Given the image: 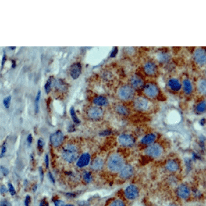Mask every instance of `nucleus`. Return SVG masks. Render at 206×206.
Here are the masks:
<instances>
[{
	"mask_svg": "<svg viewBox=\"0 0 206 206\" xmlns=\"http://www.w3.org/2000/svg\"><path fill=\"white\" fill-rule=\"evenodd\" d=\"M108 169L113 172H118L124 167V160L119 154L115 153L111 155L108 161Z\"/></svg>",
	"mask_w": 206,
	"mask_h": 206,
	"instance_id": "1",
	"label": "nucleus"
},
{
	"mask_svg": "<svg viewBox=\"0 0 206 206\" xmlns=\"http://www.w3.org/2000/svg\"><path fill=\"white\" fill-rule=\"evenodd\" d=\"M193 60L197 66L200 68L206 67V48H195L193 52Z\"/></svg>",
	"mask_w": 206,
	"mask_h": 206,
	"instance_id": "2",
	"label": "nucleus"
},
{
	"mask_svg": "<svg viewBox=\"0 0 206 206\" xmlns=\"http://www.w3.org/2000/svg\"><path fill=\"white\" fill-rule=\"evenodd\" d=\"M64 159L69 162H75L78 156V151L77 147L71 144H69L64 147L62 152Z\"/></svg>",
	"mask_w": 206,
	"mask_h": 206,
	"instance_id": "3",
	"label": "nucleus"
},
{
	"mask_svg": "<svg viewBox=\"0 0 206 206\" xmlns=\"http://www.w3.org/2000/svg\"><path fill=\"white\" fill-rule=\"evenodd\" d=\"M143 91L145 96L148 98H157L160 94V89L154 82L146 83L143 88Z\"/></svg>",
	"mask_w": 206,
	"mask_h": 206,
	"instance_id": "4",
	"label": "nucleus"
},
{
	"mask_svg": "<svg viewBox=\"0 0 206 206\" xmlns=\"http://www.w3.org/2000/svg\"><path fill=\"white\" fill-rule=\"evenodd\" d=\"M118 95L123 101H131L135 97L136 90L130 84L124 85L118 90Z\"/></svg>",
	"mask_w": 206,
	"mask_h": 206,
	"instance_id": "5",
	"label": "nucleus"
},
{
	"mask_svg": "<svg viewBox=\"0 0 206 206\" xmlns=\"http://www.w3.org/2000/svg\"><path fill=\"white\" fill-rule=\"evenodd\" d=\"M151 103L147 97H138L134 100V107L137 110L146 111L151 108Z\"/></svg>",
	"mask_w": 206,
	"mask_h": 206,
	"instance_id": "6",
	"label": "nucleus"
},
{
	"mask_svg": "<svg viewBox=\"0 0 206 206\" xmlns=\"http://www.w3.org/2000/svg\"><path fill=\"white\" fill-rule=\"evenodd\" d=\"M143 70L147 76L153 77L157 76L158 73V67L153 61H146L143 64Z\"/></svg>",
	"mask_w": 206,
	"mask_h": 206,
	"instance_id": "7",
	"label": "nucleus"
},
{
	"mask_svg": "<svg viewBox=\"0 0 206 206\" xmlns=\"http://www.w3.org/2000/svg\"><path fill=\"white\" fill-rule=\"evenodd\" d=\"M146 83L143 80V78L138 75H133L132 76L130 80V85L135 90H143L145 85Z\"/></svg>",
	"mask_w": 206,
	"mask_h": 206,
	"instance_id": "8",
	"label": "nucleus"
},
{
	"mask_svg": "<svg viewBox=\"0 0 206 206\" xmlns=\"http://www.w3.org/2000/svg\"><path fill=\"white\" fill-rule=\"evenodd\" d=\"M182 89L184 94L186 95L192 94L194 91L195 85L192 81V80L189 78L185 77L181 80Z\"/></svg>",
	"mask_w": 206,
	"mask_h": 206,
	"instance_id": "9",
	"label": "nucleus"
},
{
	"mask_svg": "<svg viewBox=\"0 0 206 206\" xmlns=\"http://www.w3.org/2000/svg\"><path fill=\"white\" fill-rule=\"evenodd\" d=\"M145 153L146 154L150 157L153 158H158L162 155V147L157 144H152L150 145L145 150Z\"/></svg>",
	"mask_w": 206,
	"mask_h": 206,
	"instance_id": "10",
	"label": "nucleus"
},
{
	"mask_svg": "<svg viewBox=\"0 0 206 206\" xmlns=\"http://www.w3.org/2000/svg\"><path fill=\"white\" fill-rule=\"evenodd\" d=\"M167 87L172 91H179L182 89L181 81L177 78H170L167 82Z\"/></svg>",
	"mask_w": 206,
	"mask_h": 206,
	"instance_id": "11",
	"label": "nucleus"
},
{
	"mask_svg": "<svg viewBox=\"0 0 206 206\" xmlns=\"http://www.w3.org/2000/svg\"><path fill=\"white\" fill-rule=\"evenodd\" d=\"M63 134L60 130L57 131L54 133L52 134L50 137V143L54 147H58L61 145L63 143Z\"/></svg>",
	"mask_w": 206,
	"mask_h": 206,
	"instance_id": "12",
	"label": "nucleus"
},
{
	"mask_svg": "<svg viewBox=\"0 0 206 206\" xmlns=\"http://www.w3.org/2000/svg\"><path fill=\"white\" fill-rule=\"evenodd\" d=\"M87 115L90 119L94 120L99 119L103 117V109L99 107L96 106L91 107L89 108V110L87 111Z\"/></svg>",
	"mask_w": 206,
	"mask_h": 206,
	"instance_id": "13",
	"label": "nucleus"
},
{
	"mask_svg": "<svg viewBox=\"0 0 206 206\" xmlns=\"http://www.w3.org/2000/svg\"><path fill=\"white\" fill-rule=\"evenodd\" d=\"M195 88L197 93L202 96H206V78H199L195 84Z\"/></svg>",
	"mask_w": 206,
	"mask_h": 206,
	"instance_id": "14",
	"label": "nucleus"
},
{
	"mask_svg": "<svg viewBox=\"0 0 206 206\" xmlns=\"http://www.w3.org/2000/svg\"><path fill=\"white\" fill-rule=\"evenodd\" d=\"M138 189L134 185H130L125 190V195L127 199L130 200H133L136 199L138 197Z\"/></svg>",
	"mask_w": 206,
	"mask_h": 206,
	"instance_id": "15",
	"label": "nucleus"
},
{
	"mask_svg": "<svg viewBox=\"0 0 206 206\" xmlns=\"http://www.w3.org/2000/svg\"><path fill=\"white\" fill-rule=\"evenodd\" d=\"M118 141L120 144L124 147H130L133 145L134 139L131 135L124 134L118 137Z\"/></svg>",
	"mask_w": 206,
	"mask_h": 206,
	"instance_id": "16",
	"label": "nucleus"
},
{
	"mask_svg": "<svg viewBox=\"0 0 206 206\" xmlns=\"http://www.w3.org/2000/svg\"><path fill=\"white\" fill-rule=\"evenodd\" d=\"M82 73V65L80 63H75L71 66L70 73L73 80H76L80 77Z\"/></svg>",
	"mask_w": 206,
	"mask_h": 206,
	"instance_id": "17",
	"label": "nucleus"
},
{
	"mask_svg": "<svg viewBox=\"0 0 206 206\" xmlns=\"http://www.w3.org/2000/svg\"><path fill=\"white\" fill-rule=\"evenodd\" d=\"M177 194L178 197L183 200L188 199L190 195V191L187 186L180 185L177 190Z\"/></svg>",
	"mask_w": 206,
	"mask_h": 206,
	"instance_id": "18",
	"label": "nucleus"
},
{
	"mask_svg": "<svg viewBox=\"0 0 206 206\" xmlns=\"http://www.w3.org/2000/svg\"><path fill=\"white\" fill-rule=\"evenodd\" d=\"M90 160V155L87 153H85L80 156L77 162V166L80 168L87 166Z\"/></svg>",
	"mask_w": 206,
	"mask_h": 206,
	"instance_id": "19",
	"label": "nucleus"
},
{
	"mask_svg": "<svg viewBox=\"0 0 206 206\" xmlns=\"http://www.w3.org/2000/svg\"><path fill=\"white\" fill-rule=\"evenodd\" d=\"M133 168L132 166L126 165L120 171V176L123 179H127L133 175Z\"/></svg>",
	"mask_w": 206,
	"mask_h": 206,
	"instance_id": "20",
	"label": "nucleus"
},
{
	"mask_svg": "<svg viewBox=\"0 0 206 206\" xmlns=\"http://www.w3.org/2000/svg\"><path fill=\"white\" fill-rule=\"evenodd\" d=\"M157 138V136L154 134H148L143 137L141 142L144 145H151L152 144Z\"/></svg>",
	"mask_w": 206,
	"mask_h": 206,
	"instance_id": "21",
	"label": "nucleus"
},
{
	"mask_svg": "<svg viewBox=\"0 0 206 206\" xmlns=\"http://www.w3.org/2000/svg\"><path fill=\"white\" fill-rule=\"evenodd\" d=\"M108 103V99L104 96H97L94 99V104L98 106H104L106 105Z\"/></svg>",
	"mask_w": 206,
	"mask_h": 206,
	"instance_id": "22",
	"label": "nucleus"
},
{
	"mask_svg": "<svg viewBox=\"0 0 206 206\" xmlns=\"http://www.w3.org/2000/svg\"><path fill=\"white\" fill-rule=\"evenodd\" d=\"M104 165V161L101 158H97L94 160L91 164V169L94 171H98L102 169Z\"/></svg>",
	"mask_w": 206,
	"mask_h": 206,
	"instance_id": "23",
	"label": "nucleus"
},
{
	"mask_svg": "<svg viewBox=\"0 0 206 206\" xmlns=\"http://www.w3.org/2000/svg\"><path fill=\"white\" fill-rule=\"evenodd\" d=\"M166 168L169 171L171 172H176L179 169V165L176 161L173 160H171L167 162Z\"/></svg>",
	"mask_w": 206,
	"mask_h": 206,
	"instance_id": "24",
	"label": "nucleus"
},
{
	"mask_svg": "<svg viewBox=\"0 0 206 206\" xmlns=\"http://www.w3.org/2000/svg\"><path fill=\"white\" fill-rule=\"evenodd\" d=\"M195 110L199 113L204 112L206 111V101L203 100L199 101L195 107Z\"/></svg>",
	"mask_w": 206,
	"mask_h": 206,
	"instance_id": "25",
	"label": "nucleus"
},
{
	"mask_svg": "<svg viewBox=\"0 0 206 206\" xmlns=\"http://www.w3.org/2000/svg\"><path fill=\"white\" fill-rule=\"evenodd\" d=\"M115 110L119 114L123 115H126L129 113V111L127 110V108L124 106L122 105H118L115 108Z\"/></svg>",
	"mask_w": 206,
	"mask_h": 206,
	"instance_id": "26",
	"label": "nucleus"
},
{
	"mask_svg": "<svg viewBox=\"0 0 206 206\" xmlns=\"http://www.w3.org/2000/svg\"><path fill=\"white\" fill-rule=\"evenodd\" d=\"M70 113L71 117L72 119L75 124H80V119H78V118L77 116V115H76V112H75V108L73 107L71 108L70 110Z\"/></svg>",
	"mask_w": 206,
	"mask_h": 206,
	"instance_id": "27",
	"label": "nucleus"
},
{
	"mask_svg": "<svg viewBox=\"0 0 206 206\" xmlns=\"http://www.w3.org/2000/svg\"><path fill=\"white\" fill-rule=\"evenodd\" d=\"M41 95V91L39 90L36 96L35 101V110L36 113H37L39 112V104H40V98Z\"/></svg>",
	"mask_w": 206,
	"mask_h": 206,
	"instance_id": "28",
	"label": "nucleus"
},
{
	"mask_svg": "<svg viewBox=\"0 0 206 206\" xmlns=\"http://www.w3.org/2000/svg\"><path fill=\"white\" fill-rule=\"evenodd\" d=\"M51 84H52V78L50 77L47 80L44 86L45 91L47 94H49L51 90Z\"/></svg>",
	"mask_w": 206,
	"mask_h": 206,
	"instance_id": "29",
	"label": "nucleus"
},
{
	"mask_svg": "<svg viewBox=\"0 0 206 206\" xmlns=\"http://www.w3.org/2000/svg\"><path fill=\"white\" fill-rule=\"evenodd\" d=\"M110 206H125V204L121 200L117 199L112 202Z\"/></svg>",
	"mask_w": 206,
	"mask_h": 206,
	"instance_id": "30",
	"label": "nucleus"
},
{
	"mask_svg": "<svg viewBox=\"0 0 206 206\" xmlns=\"http://www.w3.org/2000/svg\"><path fill=\"white\" fill-rule=\"evenodd\" d=\"M11 99H12V97L11 96H8L7 97H5L3 101V105L6 108H9L10 105V101H11Z\"/></svg>",
	"mask_w": 206,
	"mask_h": 206,
	"instance_id": "31",
	"label": "nucleus"
},
{
	"mask_svg": "<svg viewBox=\"0 0 206 206\" xmlns=\"http://www.w3.org/2000/svg\"><path fill=\"white\" fill-rule=\"evenodd\" d=\"M83 179L86 183H90L92 179L91 174L88 172H85L84 174H83Z\"/></svg>",
	"mask_w": 206,
	"mask_h": 206,
	"instance_id": "32",
	"label": "nucleus"
},
{
	"mask_svg": "<svg viewBox=\"0 0 206 206\" xmlns=\"http://www.w3.org/2000/svg\"><path fill=\"white\" fill-rule=\"evenodd\" d=\"M8 188H9V190L10 193V194L12 195H14L16 194L15 190L14 187L12 183H8Z\"/></svg>",
	"mask_w": 206,
	"mask_h": 206,
	"instance_id": "33",
	"label": "nucleus"
},
{
	"mask_svg": "<svg viewBox=\"0 0 206 206\" xmlns=\"http://www.w3.org/2000/svg\"><path fill=\"white\" fill-rule=\"evenodd\" d=\"M38 147L40 150L42 149L43 146L44 145V141L43 139L42 138H40L38 139L37 142Z\"/></svg>",
	"mask_w": 206,
	"mask_h": 206,
	"instance_id": "34",
	"label": "nucleus"
},
{
	"mask_svg": "<svg viewBox=\"0 0 206 206\" xmlns=\"http://www.w3.org/2000/svg\"><path fill=\"white\" fill-rule=\"evenodd\" d=\"M1 171L2 172L3 176H7L9 174V171L5 167L1 166Z\"/></svg>",
	"mask_w": 206,
	"mask_h": 206,
	"instance_id": "35",
	"label": "nucleus"
},
{
	"mask_svg": "<svg viewBox=\"0 0 206 206\" xmlns=\"http://www.w3.org/2000/svg\"><path fill=\"white\" fill-rule=\"evenodd\" d=\"M31 197L29 195H27L26 196V200L24 201V204L26 206H29L30 204Z\"/></svg>",
	"mask_w": 206,
	"mask_h": 206,
	"instance_id": "36",
	"label": "nucleus"
},
{
	"mask_svg": "<svg viewBox=\"0 0 206 206\" xmlns=\"http://www.w3.org/2000/svg\"><path fill=\"white\" fill-rule=\"evenodd\" d=\"M39 172H40V179L41 181H43V179H44V172H43V169L41 167H40L39 168Z\"/></svg>",
	"mask_w": 206,
	"mask_h": 206,
	"instance_id": "37",
	"label": "nucleus"
},
{
	"mask_svg": "<svg viewBox=\"0 0 206 206\" xmlns=\"http://www.w3.org/2000/svg\"><path fill=\"white\" fill-rule=\"evenodd\" d=\"M55 206H64V203L62 200H56L54 202Z\"/></svg>",
	"mask_w": 206,
	"mask_h": 206,
	"instance_id": "38",
	"label": "nucleus"
},
{
	"mask_svg": "<svg viewBox=\"0 0 206 206\" xmlns=\"http://www.w3.org/2000/svg\"><path fill=\"white\" fill-rule=\"evenodd\" d=\"M7 151V147L5 145V144L3 145L2 147V149H1V158L3 157V155H4L5 153Z\"/></svg>",
	"mask_w": 206,
	"mask_h": 206,
	"instance_id": "39",
	"label": "nucleus"
},
{
	"mask_svg": "<svg viewBox=\"0 0 206 206\" xmlns=\"http://www.w3.org/2000/svg\"><path fill=\"white\" fill-rule=\"evenodd\" d=\"M45 166L46 168L48 169L49 166V158L48 155L47 154L45 157Z\"/></svg>",
	"mask_w": 206,
	"mask_h": 206,
	"instance_id": "40",
	"label": "nucleus"
},
{
	"mask_svg": "<svg viewBox=\"0 0 206 206\" xmlns=\"http://www.w3.org/2000/svg\"><path fill=\"white\" fill-rule=\"evenodd\" d=\"M7 188L6 187L5 185H2V186H1V194H3V193H7Z\"/></svg>",
	"mask_w": 206,
	"mask_h": 206,
	"instance_id": "41",
	"label": "nucleus"
},
{
	"mask_svg": "<svg viewBox=\"0 0 206 206\" xmlns=\"http://www.w3.org/2000/svg\"><path fill=\"white\" fill-rule=\"evenodd\" d=\"M117 47H115V48L113 49V50H112V52H111V57H114L115 56H116V55H117Z\"/></svg>",
	"mask_w": 206,
	"mask_h": 206,
	"instance_id": "42",
	"label": "nucleus"
},
{
	"mask_svg": "<svg viewBox=\"0 0 206 206\" xmlns=\"http://www.w3.org/2000/svg\"><path fill=\"white\" fill-rule=\"evenodd\" d=\"M1 206H12V204L8 201H3L1 202Z\"/></svg>",
	"mask_w": 206,
	"mask_h": 206,
	"instance_id": "43",
	"label": "nucleus"
},
{
	"mask_svg": "<svg viewBox=\"0 0 206 206\" xmlns=\"http://www.w3.org/2000/svg\"><path fill=\"white\" fill-rule=\"evenodd\" d=\"M27 142H28L29 145H30L32 143V142H33V137H32L31 134H29L28 136V137H27Z\"/></svg>",
	"mask_w": 206,
	"mask_h": 206,
	"instance_id": "44",
	"label": "nucleus"
},
{
	"mask_svg": "<svg viewBox=\"0 0 206 206\" xmlns=\"http://www.w3.org/2000/svg\"><path fill=\"white\" fill-rule=\"evenodd\" d=\"M48 176H49V178L50 180L53 183H55V179H54V176H52V174L51 173V172H49V173H48Z\"/></svg>",
	"mask_w": 206,
	"mask_h": 206,
	"instance_id": "45",
	"label": "nucleus"
},
{
	"mask_svg": "<svg viewBox=\"0 0 206 206\" xmlns=\"http://www.w3.org/2000/svg\"><path fill=\"white\" fill-rule=\"evenodd\" d=\"M5 61H6V56H5V54L3 57L2 61V64H1V70L2 69L3 66H4Z\"/></svg>",
	"mask_w": 206,
	"mask_h": 206,
	"instance_id": "46",
	"label": "nucleus"
},
{
	"mask_svg": "<svg viewBox=\"0 0 206 206\" xmlns=\"http://www.w3.org/2000/svg\"><path fill=\"white\" fill-rule=\"evenodd\" d=\"M40 206H49V204L46 201H42L40 203Z\"/></svg>",
	"mask_w": 206,
	"mask_h": 206,
	"instance_id": "47",
	"label": "nucleus"
},
{
	"mask_svg": "<svg viewBox=\"0 0 206 206\" xmlns=\"http://www.w3.org/2000/svg\"><path fill=\"white\" fill-rule=\"evenodd\" d=\"M111 133V132L109 131H103V132H101L100 133L101 136H107V135H108Z\"/></svg>",
	"mask_w": 206,
	"mask_h": 206,
	"instance_id": "48",
	"label": "nucleus"
},
{
	"mask_svg": "<svg viewBox=\"0 0 206 206\" xmlns=\"http://www.w3.org/2000/svg\"><path fill=\"white\" fill-rule=\"evenodd\" d=\"M37 189V185H36L33 187V192H35L36 191V190Z\"/></svg>",
	"mask_w": 206,
	"mask_h": 206,
	"instance_id": "49",
	"label": "nucleus"
},
{
	"mask_svg": "<svg viewBox=\"0 0 206 206\" xmlns=\"http://www.w3.org/2000/svg\"><path fill=\"white\" fill-rule=\"evenodd\" d=\"M204 77L206 78V68H204Z\"/></svg>",
	"mask_w": 206,
	"mask_h": 206,
	"instance_id": "50",
	"label": "nucleus"
},
{
	"mask_svg": "<svg viewBox=\"0 0 206 206\" xmlns=\"http://www.w3.org/2000/svg\"><path fill=\"white\" fill-rule=\"evenodd\" d=\"M167 206H177L175 204H169V205H168Z\"/></svg>",
	"mask_w": 206,
	"mask_h": 206,
	"instance_id": "51",
	"label": "nucleus"
},
{
	"mask_svg": "<svg viewBox=\"0 0 206 206\" xmlns=\"http://www.w3.org/2000/svg\"><path fill=\"white\" fill-rule=\"evenodd\" d=\"M10 49H11L14 50V49H15V48H16V47H10Z\"/></svg>",
	"mask_w": 206,
	"mask_h": 206,
	"instance_id": "52",
	"label": "nucleus"
},
{
	"mask_svg": "<svg viewBox=\"0 0 206 206\" xmlns=\"http://www.w3.org/2000/svg\"><path fill=\"white\" fill-rule=\"evenodd\" d=\"M73 206V205H71V204H68V205H66V206Z\"/></svg>",
	"mask_w": 206,
	"mask_h": 206,
	"instance_id": "53",
	"label": "nucleus"
}]
</instances>
